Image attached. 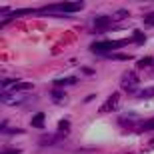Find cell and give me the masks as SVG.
I'll return each mask as SVG.
<instances>
[{
  "instance_id": "cell-9",
  "label": "cell",
  "mask_w": 154,
  "mask_h": 154,
  "mask_svg": "<svg viewBox=\"0 0 154 154\" xmlns=\"http://www.w3.org/2000/svg\"><path fill=\"white\" fill-rule=\"evenodd\" d=\"M62 134H58L56 132V136H50V138H42V140H40V144H42V146H50V144H56V142H60V140H62Z\"/></svg>"
},
{
  "instance_id": "cell-14",
  "label": "cell",
  "mask_w": 154,
  "mask_h": 154,
  "mask_svg": "<svg viewBox=\"0 0 154 154\" xmlns=\"http://www.w3.org/2000/svg\"><path fill=\"white\" fill-rule=\"evenodd\" d=\"M136 96H138V98H150V96H154V88H146V90H138V92H136Z\"/></svg>"
},
{
  "instance_id": "cell-6",
  "label": "cell",
  "mask_w": 154,
  "mask_h": 154,
  "mask_svg": "<svg viewBox=\"0 0 154 154\" xmlns=\"http://www.w3.org/2000/svg\"><path fill=\"white\" fill-rule=\"evenodd\" d=\"M110 22H112V18H110V16H96L94 20H92V24H94V26H92V30H94V32L106 30Z\"/></svg>"
},
{
  "instance_id": "cell-3",
  "label": "cell",
  "mask_w": 154,
  "mask_h": 154,
  "mask_svg": "<svg viewBox=\"0 0 154 154\" xmlns=\"http://www.w3.org/2000/svg\"><path fill=\"white\" fill-rule=\"evenodd\" d=\"M2 104H6V106H18V104H24L28 102L30 98L24 94V92H2Z\"/></svg>"
},
{
  "instance_id": "cell-15",
  "label": "cell",
  "mask_w": 154,
  "mask_h": 154,
  "mask_svg": "<svg viewBox=\"0 0 154 154\" xmlns=\"http://www.w3.org/2000/svg\"><path fill=\"white\" fill-rule=\"evenodd\" d=\"M144 26L146 28H154V12H150V14L144 16Z\"/></svg>"
},
{
  "instance_id": "cell-4",
  "label": "cell",
  "mask_w": 154,
  "mask_h": 154,
  "mask_svg": "<svg viewBox=\"0 0 154 154\" xmlns=\"http://www.w3.org/2000/svg\"><path fill=\"white\" fill-rule=\"evenodd\" d=\"M120 88H124L126 92H134L136 94L138 92V76L134 74V72H124L122 74V78H120Z\"/></svg>"
},
{
  "instance_id": "cell-12",
  "label": "cell",
  "mask_w": 154,
  "mask_h": 154,
  "mask_svg": "<svg viewBox=\"0 0 154 154\" xmlns=\"http://www.w3.org/2000/svg\"><path fill=\"white\" fill-rule=\"evenodd\" d=\"M134 42H136L138 46H142L144 42H146V36H144L142 30H134Z\"/></svg>"
},
{
  "instance_id": "cell-10",
  "label": "cell",
  "mask_w": 154,
  "mask_h": 154,
  "mask_svg": "<svg viewBox=\"0 0 154 154\" xmlns=\"http://www.w3.org/2000/svg\"><path fill=\"white\" fill-rule=\"evenodd\" d=\"M68 130H70V120L68 118H62L60 122H58V134H62V136H64Z\"/></svg>"
},
{
  "instance_id": "cell-7",
  "label": "cell",
  "mask_w": 154,
  "mask_h": 154,
  "mask_svg": "<svg viewBox=\"0 0 154 154\" xmlns=\"http://www.w3.org/2000/svg\"><path fill=\"white\" fill-rule=\"evenodd\" d=\"M78 80L74 78V76H68V78H56L54 80V86L56 88H60V86H72V84H76Z\"/></svg>"
},
{
  "instance_id": "cell-2",
  "label": "cell",
  "mask_w": 154,
  "mask_h": 154,
  "mask_svg": "<svg viewBox=\"0 0 154 154\" xmlns=\"http://www.w3.org/2000/svg\"><path fill=\"white\" fill-rule=\"evenodd\" d=\"M128 44V40H100V42H92L90 44V50L94 54H108L110 50H114V48H120V46H126Z\"/></svg>"
},
{
  "instance_id": "cell-18",
  "label": "cell",
  "mask_w": 154,
  "mask_h": 154,
  "mask_svg": "<svg viewBox=\"0 0 154 154\" xmlns=\"http://www.w3.org/2000/svg\"><path fill=\"white\" fill-rule=\"evenodd\" d=\"M126 16H128V12H126V10H118V12L114 14V18H116V20H118V18H126Z\"/></svg>"
},
{
  "instance_id": "cell-11",
  "label": "cell",
  "mask_w": 154,
  "mask_h": 154,
  "mask_svg": "<svg viewBox=\"0 0 154 154\" xmlns=\"http://www.w3.org/2000/svg\"><path fill=\"white\" fill-rule=\"evenodd\" d=\"M50 98L54 102H62L64 98H66V94H64V90H56V88H54V90L50 92Z\"/></svg>"
},
{
  "instance_id": "cell-17",
  "label": "cell",
  "mask_w": 154,
  "mask_h": 154,
  "mask_svg": "<svg viewBox=\"0 0 154 154\" xmlns=\"http://www.w3.org/2000/svg\"><path fill=\"white\" fill-rule=\"evenodd\" d=\"M142 130H154V118L144 122V124H142Z\"/></svg>"
},
{
  "instance_id": "cell-8",
  "label": "cell",
  "mask_w": 154,
  "mask_h": 154,
  "mask_svg": "<svg viewBox=\"0 0 154 154\" xmlns=\"http://www.w3.org/2000/svg\"><path fill=\"white\" fill-rule=\"evenodd\" d=\"M44 118H46L44 112H38V114L32 116V122H30V124L34 126V128H44Z\"/></svg>"
},
{
  "instance_id": "cell-5",
  "label": "cell",
  "mask_w": 154,
  "mask_h": 154,
  "mask_svg": "<svg viewBox=\"0 0 154 154\" xmlns=\"http://www.w3.org/2000/svg\"><path fill=\"white\" fill-rule=\"evenodd\" d=\"M118 100H120V96H118V92H114V94H110L108 96V100L104 102V106H100V114H106V112H112V110H116L118 108Z\"/></svg>"
},
{
  "instance_id": "cell-13",
  "label": "cell",
  "mask_w": 154,
  "mask_h": 154,
  "mask_svg": "<svg viewBox=\"0 0 154 154\" xmlns=\"http://www.w3.org/2000/svg\"><path fill=\"white\" fill-rule=\"evenodd\" d=\"M152 64H154V58L146 56V58H140L138 60V68H146V66H152Z\"/></svg>"
},
{
  "instance_id": "cell-19",
  "label": "cell",
  "mask_w": 154,
  "mask_h": 154,
  "mask_svg": "<svg viewBox=\"0 0 154 154\" xmlns=\"http://www.w3.org/2000/svg\"><path fill=\"white\" fill-rule=\"evenodd\" d=\"M2 154H20V150H16V148H10V150H4Z\"/></svg>"
},
{
  "instance_id": "cell-1",
  "label": "cell",
  "mask_w": 154,
  "mask_h": 154,
  "mask_svg": "<svg viewBox=\"0 0 154 154\" xmlns=\"http://www.w3.org/2000/svg\"><path fill=\"white\" fill-rule=\"evenodd\" d=\"M84 8V2H56V4L42 6L38 14H74Z\"/></svg>"
},
{
  "instance_id": "cell-20",
  "label": "cell",
  "mask_w": 154,
  "mask_h": 154,
  "mask_svg": "<svg viewBox=\"0 0 154 154\" xmlns=\"http://www.w3.org/2000/svg\"><path fill=\"white\" fill-rule=\"evenodd\" d=\"M82 72H84V74H88V76L94 74V70H92V68H82Z\"/></svg>"
},
{
  "instance_id": "cell-16",
  "label": "cell",
  "mask_w": 154,
  "mask_h": 154,
  "mask_svg": "<svg viewBox=\"0 0 154 154\" xmlns=\"http://www.w3.org/2000/svg\"><path fill=\"white\" fill-rule=\"evenodd\" d=\"M20 128H6V124H2V134H20Z\"/></svg>"
}]
</instances>
